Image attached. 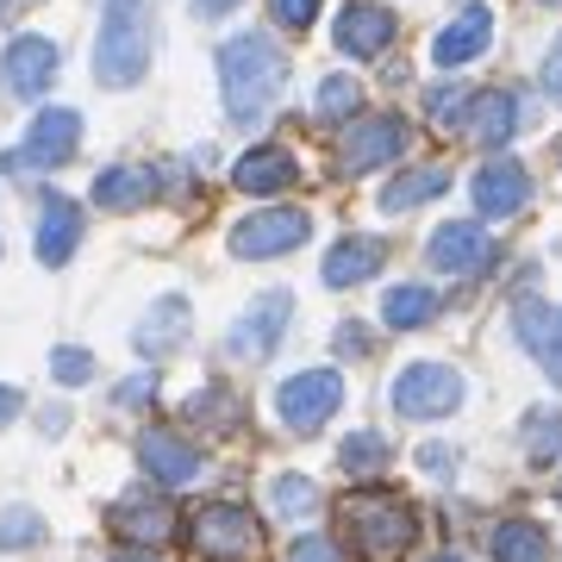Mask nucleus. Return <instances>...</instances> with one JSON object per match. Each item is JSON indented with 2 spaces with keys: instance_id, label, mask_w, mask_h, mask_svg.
<instances>
[{
  "instance_id": "obj_1",
  "label": "nucleus",
  "mask_w": 562,
  "mask_h": 562,
  "mask_svg": "<svg viewBox=\"0 0 562 562\" xmlns=\"http://www.w3.org/2000/svg\"><path fill=\"white\" fill-rule=\"evenodd\" d=\"M281 81H288V63L269 44V32H238V38L220 44V94H225L232 125L257 132L269 120V106H276Z\"/></svg>"
},
{
  "instance_id": "obj_2",
  "label": "nucleus",
  "mask_w": 562,
  "mask_h": 562,
  "mask_svg": "<svg viewBox=\"0 0 562 562\" xmlns=\"http://www.w3.org/2000/svg\"><path fill=\"white\" fill-rule=\"evenodd\" d=\"M150 69V7L144 0H106L101 38H94V81L101 88H132Z\"/></svg>"
},
{
  "instance_id": "obj_3",
  "label": "nucleus",
  "mask_w": 562,
  "mask_h": 562,
  "mask_svg": "<svg viewBox=\"0 0 562 562\" xmlns=\"http://www.w3.org/2000/svg\"><path fill=\"white\" fill-rule=\"evenodd\" d=\"M344 531H350V543H357L362 562H394V557L413 550L419 519H413V506H406V501L357 494V501H344Z\"/></svg>"
},
{
  "instance_id": "obj_4",
  "label": "nucleus",
  "mask_w": 562,
  "mask_h": 562,
  "mask_svg": "<svg viewBox=\"0 0 562 562\" xmlns=\"http://www.w3.org/2000/svg\"><path fill=\"white\" fill-rule=\"evenodd\" d=\"M462 406V375L450 369V362H406L401 382H394V413L401 419H450Z\"/></svg>"
},
{
  "instance_id": "obj_5",
  "label": "nucleus",
  "mask_w": 562,
  "mask_h": 562,
  "mask_svg": "<svg viewBox=\"0 0 562 562\" xmlns=\"http://www.w3.org/2000/svg\"><path fill=\"white\" fill-rule=\"evenodd\" d=\"M306 238H313V220L301 206H262V213H244L225 244H232V257L262 262V257H281V250H301Z\"/></svg>"
},
{
  "instance_id": "obj_6",
  "label": "nucleus",
  "mask_w": 562,
  "mask_h": 562,
  "mask_svg": "<svg viewBox=\"0 0 562 562\" xmlns=\"http://www.w3.org/2000/svg\"><path fill=\"white\" fill-rule=\"evenodd\" d=\"M344 401V382H338V369H301V375H288V382L276 387V413L288 431H319L331 413H338Z\"/></svg>"
},
{
  "instance_id": "obj_7",
  "label": "nucleus",
  "mask_w": 562,
  "mask_h": 562,
  "mask_svg": "<svg viewBox=\"0 0 562 562\" xmlns=\"http://www.w3.org/2000/svg\"><path fill=\"white\" fill-rule=\"evenodd\" d=\"M188 543H194V557L201 562H244L250 550H257V525H250V513L232 501H213L194 513V525H188Z\"/></svg>"
},
{
  "instance_id": "obj_8",
  "label": "nucleus",
  "mask_w": 562,
  "mask_h": 562,
  "mask_svg": "<svg viewBox=\"0 0 562 562\" xmlns=\"http://www.w3.org/2000/svg\"><path fill=\"white\" fill-rule=\"evenodd\" d=\"M401 150H406V125L394 113H362V120L344 125V138H338V162L350 176L382 169V162H401Z\"/></svg>"
},
{
  "instance_id": "obj_9",
  "label": "nucleus",
  "mask_w": 562,
  "mask_h": 562,
  "mask_svg": "<svg viewBox=\"0 0 562 562\" xmlns=\"http://www.w3.org/2000/svg\"><path fill=\"white\" fill-rule=\"evenodd\" d=\"M81 144V113L76 106H44L32 113V132H25L20 157H7V169L20 162V169H63V162L76 157Z\"/></svg>"
},
{
  "instance_id": "obj_10",
  "label": "nucleus",
  "mask_w": 562,
  "mask_h": 562,
  "mask_svg": "<svg viewBox=\"0 0 562 562\" xmlns=\"http://www.w3.org/2000/svg\"><path fill=\"white\" fill-rule=\"evenodd\" d=\"M288 313H294L288 294H262V301L225 331V357L232 362H269L276 357V344H281V331H288Z\"/></svg>"
},
{
  "instance_id": "obj_11",
  "label": "nucleus",
  "mask_w": 562,
  "mask_h": 562,
  "mask_svg": "<svg viewBox=\"0 0 562 562\" xmlns=\"http://www.w3.org/2000/svg\"><path fill=\"white\" fill-rule=\"evenodd\" d=\"M513 338L543 362V375L562 387V306L538 301V294H519L513 301Z\"/></svg>"
},
{
  "instance_id": "obj_12",
  "label": "nucleus",
  "mask_w": 562,
  "mask_h": 562,
  "mask_svg": "<svg viewBox=\"0 0 562 562\" xmlns=\"http://www.w3.org/2000/svg\"><path fill=\"white\" fill-rule=\"evenodd\" d=\"M469 201H475L482 220H513V213H525V201H531V169L513 162V157L482 162L475 181H469Z\"/></svg>"
},
{
  "instance_id": "obj_13",
  "label": "nucleus",
  "mask_w": 562,
  "mask_h": 562,
  "mask_svg": "<svg viewBox=\"0 0 562 562\" xmlns=\"http://www.w3.org/2000/svg\"><path fill=\"white\" fill-rule=\"evenodd\" d=\"M425 257H431V269H443V276H475V269L494 262V238L482 232V220H450V225L431 232Z\"/></svg>"
},
{
  "instance_id": "obj_14",
  "label": "nucleus",
  "mask_w": 562,
  "mask_h": 562,
  "mask_svg": "<svg viewBox=\"0 0 562 562\" xmlns=\"http://www.w3.org/2000/svg\"><path fill=\"white\" fill-rule=\"evenodd\" d=\"M0 81H7L20 101H38L44 88L57 81V44L38 38V32L13 38V44H7V63H0Z\"/></svg>"
},
{
  "instance_id": "obj_15",
  "label": "nucleus",
  "mask_w": 562,
  "mask_h": 562,
  "mask_svg": "<svg viewBox=\"0 0 562 562\" xmlns=\"http://www.w3.org/2000/svg\"><path fill=\"white\" fill-rule=\"evenodd\" d=\"M188 331H194V306L181 301V294H162V301L132 325V350H138L144 362H157V357H169V350H181Z\"/></svg>"
},
{
  "instance_id": "obj_16",
  "label": "nucleus",
  "mask_w": 562,
  "mask_h": 562,
  "mask_svg": "<svg viewBox=\"0 0 562 562\" xmlns=\"http://www.w3.org/2000/svg\"><path fill=\"white\" fill-rule=\"evenodd\" d=\"M138 462H144V475L162 487H194L201 482V450L194 443H181L176 431H162V425H150L138 438Z\"/></svg>"
},
{
  "instance_id": "obj_17",
  "label": "nucleus",
  "mask_w": 562,
  "mask_h": 562,
  "mask_svg": "<svg viewBox=\"0 0 562 562\" xmlns=\"http://www.w3.org/2000/svg\"><path fill=\"white\" fill-rule=\"evenodd\" d=\"M331 44H338L344 57H382L387 44H394V13L375 7V0H350L331 25Z\"/></svg>"
},
{
  "instance_id": "obj_18",
  "label": "nucleus",
  "mask_w": 562,
  "mask_h": 562,
  "mask_svg": "<svg viewBox=\"0 0 562 562\" xmlns=\"http://www.w3.org/2000/svg\"><path fill=\"white\" fill-rule=\"evenodd\" d=\"M487 44H494V13L475 0V7H462L457 20H450L438 38H431V63H438V69H462V63L482 57Z\"/></svg>"
},
{
  "instance_id": "obj_19",
  "label": "nucleus",
  "mask_w": 562,
  "mask_h": 562,
  "mask_svg": "<svg viewBox=\"0 0 562 562\" xmlns=\"http://www.w3.org/2000/svg\"><path fill=\"white\" fill-rule=\"evenodd\" d=\"M113 531L132 543H169L176 538V513L157 501V494H125V501H113Z\"/></svg>"
},
{
  "instance_id": "obj_20",
  "label": "nucleus",
  "mask_w": 562,
  "mask_h": 562,
  "mask_svg": "<svg viewBox=\"0 0 562 562\" xmlns=\"http://www.w3.org/2000/svg\"><path fill=\"white\" fill-rule=\"evenodd\" d=\"M294 157L281 150V144H257L250 157H238L232 162V188L238 194H281V188H294Z\"/></svg>"
},
{
  "instance_id": "obj_21",
  "label": "nucleus",
  "mask_w": 562,
  "mask_h": 562,
  "mask_svg": "<svg viewBox=\"0 0 562 562\" xmlns=\"http://www.w3.org/2000/svg\"><path fill=\"white\" fill-rule=\"evenodd\" d=\"M150 194H157V176L144 162H113V169L94 176V206L101 213H138V206H150Z\"/></svg>"
},
{
  "instance_id": "obj_22",
  "label": "nucleus",
  "mask_w": 562,
  "mask_h": 562,
  "mask_svg": "<svg viewBox=\"0 0 562 562\" xmlns=\"http://www.w3.org/2000/svg\"><path fill=\"white\" fill-rule=\"evenodd\" d=\"M76 244H81V206L63 201V194H50L44 213H38V262L44 269H63Z\"/></svg>"
},
{
  "instance_id": "obj_23",
  "label": "nucleus",
  "mask_w": 562,
  "mask_h": 562,
  "mask_svg": "<svg viewBox=\"0 0 562 562\" xmlns=\"http://www.w3.org/2000/svg\"><path fill=\"white\" fill-rule=\"evenodd\" d=\"M382 238H338L331 250H325V262H319V276H325V288H357V281H369L375 269H382Z\"/></svg>"
},
{
  "instance_id": "obj_24",
  "label": "nucleus",
  "mask_w": 562,
  "mask_h": 562,
  "mask_svg": "<svg viewBox=\"0 0 562 562\" xmlns=\"http://www.w3.org/2000/svg\"><path fill=\"white\" fill-rule=\"evenodd\" d=\"M469 125H475V138H482L487 150H501L506 138H519L525 101L513 94V88H487V94H475V113H469Z\"/></svg>"
},
{
  "instance_id": "obj_25",
  "label": "nucleus",
  "mask_w": 562,
  "mask_h": 562,
  "mask_svg": "<svg viewBox=\"0 0 562 562\" xmlns=\"http://www.w3.org/2000/svg\"><path fill=\"white\" fill-rule=\"evenodd\" d=\"M443 188H450V169L443 162H419V169H401V176L382 188V213H406V206H425L438 201Z\"/></svg>"
},
{
  "instance_id": "obj_26",
  "label": "nucleus",
  "mask_w": 562,
  "mask_h": 562,
  "mask_svg": "<svg viewBox=\"0 0 562 562\" xmlns=\"http://www.w3.org/2000/svg\"><path fill=\"white\" fill-rule=\"evenodd\" d=\"M443 313V301L431 294V288H419V281H406V288H387L382 294V325L387 331H419V325H431Z\"/></svg>"
},
{
  "instance_id": "obj_27",
  "label": "nucleus",
  "mask_w": 562,
  "mask_h": 562,
  "mask_svg": "<svg viewBox=\"0 0 562 562\" xmlns=\"http://www.w3.org/2000/svg\"><path fill=\"white\" fill-rule=\"evenodd\" d=\"M494 562H550V538L531 519H506L494 525Z\"/></svg>"
},
{
  "instance_id": "obj_28",
  "label": "nucleus",
  "mask_w": 562,
  "mask_h": 562,
  "mask_svg": "<svg viewBox=\"0 0 562 562\" xmlns=\"http://www.w3.org/2000/svg\"><path fill=\"white\" fill-rule=\"evenodd\" d=\"M262 494H269V513L276 519H313L319 513V487L306 482V475H276Z\"/></svg>"
},
{
  "instance_id": "obj_29",
  "label": "nucleus",
  "mask_w": 562,
  "mask_h": 562,
  "mask_svg": "<svg viewBox=\"0 0 562 562\" xmlns=\"http://www.w3.org/2000/svg\"><path fill=\"white\" fill-rule=\"evenodd\" d=\"M525 450H531V462H557L562 457V413L557 406H531V419H525Z\"/></svg>"
},
{
  "instance_id": "obj_30",
  "label": "nucleus",
  "mask_w": 562,
  "mask_h": 562,
  "mask_svg": "<svg viewBox=\"0 0 562 562\" xmlns=\"http://www.w3.org/2000/svg\"><path fill=\"white\" fill-rule=\"evenodd\" d=\"M338 462L350 469V475H382L387 469V438L382 431H350V438L338 443Z\"/></svg>"
},
{
  "instance_id": "obj_31",
  "label": "nucleus",
  "mask_w": 562,
  "mask_h": 562,
  "mask_svg": "<svg viewBox=\"0 0 562 562\" xmlns=\"http://www.w3.org/2000/svg\"><path fill=\"white\" fill-rule=\"evenodd\" d=\"M313 106H319V120H357L362 106V88L350 76H325L319 94H313Z\"/></svg>"
},
{
  "instance_id": "obj_32",
  "label": "nucleus",
  "mask_w": 562,
  "mask_h": 562,
  "mask_svg": "<svg viewBox=\"0 0 562 562\" xmlns=\"http://www.w3.org/2000/svg\"><path fill=\"white\" fill-rule=\"evenodd\" d=\"M32 543H44V519L25 506H7L0 513V550H32Z\"/></svg>"
},
{
  "instance_id": "obj_33",
  "label": "nucleus",
  "mask_w": 562,
  "mask_h": 562,
  "mask_svg": "<svg viewBox=\"0 0 562 562\" xmlns=\"http://www.w3.org/2000/svg\"><path fill=\"white\" fill-rule=\"evenodd\" d=\"M425 113L443 120V125H462L475 113V94H469V88H425Z\"/></svg>"
},
{
  "instance_id": "obj_34",
  "label": "nucleus",
  "mask_w": 562,
  "mask_h": 562,
  "mask_svg": "<svg viewBox=\"0 0 562 562\" xmlns=\"http://www.w3.org/2000/svg\"><path fill=\"white\" fill-rule=\"evenodd\" d=\"M50 375H57L63 387H76V382H88V375H94V357H88V350H76V344H63L57 357H50Z\"/></svg>"
},
{
  "instance_id": "obj_35",
  "label": "nucleus",
  "mask_w": 562,
  "mask_h": 562,
  "mask_svg": "<svg viewBox=\"0 0 562 562\" xmlns=\"http://www.w3.org/2000/svg\"><path fill=\"white\" fill-rule=\"evenodd\" d=\"M150 401H157V369H144V375H132V382L113 387V406H120V413H132V406H150Z\"/></svg>"
},
{
  "instance_id": "obj_36",
  "label": "nucleus",
  "mask_w": 562,
  "mask_h": 562,
  "mask_svg": "<svg viewBox=\"0 0 562 562\" xmlns=\"http://www.w3.org/2000/svg\"><path fill=\"white\" fill-rule=\"evenodd\" d=\"M269 13H276L288 32H306V25H313V13H319V0H269Z\"/></svg>"
},
{
  "instance_id": "obj_37",
  "label": "nucleus",
  "mask_w": 562,
  "mask_h": 562,
  "mask_svg": "<svg viewBox=\"0 0 562 562\" xmlns=\"http://www.w3.org/2000/svg\"><path fill=\"white\" fill-rule=\"evenodd\" d=\"M288 562H338V543L313 531V538H301L294 550H288Z\"/></svg>"
},
{
  "instance_id": "obj_38",
  "label": "nucleus",
  "mask_w": 562,
  "mask_h": 562,
  "mask_svg": "<svg viewBox=\"0 0 562 562\" xmlns=\"http://www.w3.org/2000/svg\"><path fill=\"white\" fill-rule=\"evenodd\" d=\"M419 469H425V475H438V482H450V475H457V450L425 443V450H419Z\"/></svg>"
},
{
  "instance_id": "obj_39",
  "label": "nucleus",
  "mask_w": 562,
  "mask_h": 562,
  "mask_svg": "<svg viewBox=\"0 0 562 562\" xmlns=\"http://www.w3.org/2000/svg\"><path fill=\"white\" fill-rule=\"evenodd\" d=\"M331 350H338V357H362V350H369V331H362L357 319H344L338 331H331Z\"/></svg>"
},
{
  "instance_id": "obj_40",
  "label": "nucleus",
  "mask_w": 562,
  "mask_h": 562,
  "mask_svg": "<svg viewBox=\"0 0 562 562\" xmlns=\"http://www.w3.org/2000/svg\"><path fill=\"white\" fill-rule=\"evenodd\" d=\"M543 94L562 101V32H557V44H550V57H543Z\"/></svg>"
},
{
  "instance_id": "obj_41",
  "label": "nucleus",
  "mask_w": 562,
  "mask_h": 562,
  "mask_svg": "<svg viewBox=\"0 0 562 562\" xmlns=\"http://www.w3.org/2000/svg\"><path fill=\"white\" fill-rule=\"evenodd\" d=\"M20 394H13V387H0V425H13V419H20Z\"/></svg>"
},
{
  "instance_id": "obj_42",
  "label": "nucleus",
  "mask_w": 562,
  "mask_h": 562,
  "mask_svg": "<svg viewBox=\"0 0 562 562\" xmlns=\"http://www.w3.org/2000/svg\"><path fill=\"white\" fill-rule=\"evenodd\" d=\"M220 13H232V0H194V20H220Z\"/></svg>"
},
{
  "instance_id": "obj_43",
  "label": "nucleus",
  "mask_w": 562,
  "mask_h": 562,
  "mask_svg": "<svg viewBox=\"0 0 562 562\" xmlns=\"http://www.w3.org/2000/svg\"><path fill=\"white\" fill-rule=\"evenodd\" d=\"M63 425H69V413H63V406H44V431H50V438H57Z\"/></svg>"
},
{
  "instance_id": "obj_44",
  "label": "nucleus",
  "mask_w": 562,
  "mask_h": 562,
  "mask_svg": "<svg viewBox=\"0 0 562 562\" xmlns=\"http://www.w3.org/2000/svg\"><path fill=\"white\" fill-rule=\"evenodd\" d=\"M431 562H462V557H431Z\"/></svg>"
},
{
  "instance_id": "obj_45",
  "label": "nucleus",
  "mask_w": 562,
  "mask_h": 562,
  "mask_svg": "<svg viewBox=\"0 0 562 562\" xmlns=\"http://www.w3.org/2000/svg\"><path fill=\"white\" fill-rule=\"evenodd\" d=\"M120 562H150V557H120Z\"/></svg>"
},
{
  "instance_id": "obj_46",
  "label": "nucleus",
  "mask_w": 562,
  "mask_h": 562,
  "mask_svg": "<svg viewBox=\"0 0 562 562\" xmlns=\"http://www.w3.org/2000/svg\"><path fill=\"white\" fill-rule=\"evenodd\" d=\"M538 7H562V0H538Z\"/></svg>"
},
{
  "instance_id": "obj_47",
  "label": "nucleus",
  "mask_w": 562,
  "mask_h": 562,
  "mask_svg": "<svg viewBox=\"0 0 562 562\" xmlns=\"http://www.w3.org/2000/svg\"><path fill=\"white\" fill-rule=\"evenodd\" d=\"M557 501H562V482H557Z\"/></svg>"
}]
</instances>
